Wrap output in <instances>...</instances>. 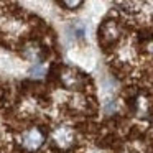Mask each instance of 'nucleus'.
I'll list each match as a JSON object with an SVG mask.
<instances>
[{
    "label": "nucleus",
    "mask_w": 153,
    "mask_h": 153,
    "mask_svg": "<svg viewBox=\"0 0 153 153\" xmlns=\"http://www.w3.org/2000/svg\"><path fill=\"white\" fill-rule=\"evenodd\" d=\"M22 143L27 150H36L41 146L43 143V133L38 128H30L28 132L23 133V138H22Z\"/></svg>",
    "instance_id": "nucleus-1"
},
{
    "label": "nucleus",
    "mask_w": 153,
    "mask_h": 153,
    "mask_svg": "<svg viewBox=\"0 0 153 153\" xmlns=\"http://www.w3.org/2000/svg\"><path fill=\"white\" fill-rule=\"evenodd\" d=\"M63 5H66V7H79L81 2H63Z\"/></svg>",
    "instance_id": "nucleus-2"
}]
</instances>
